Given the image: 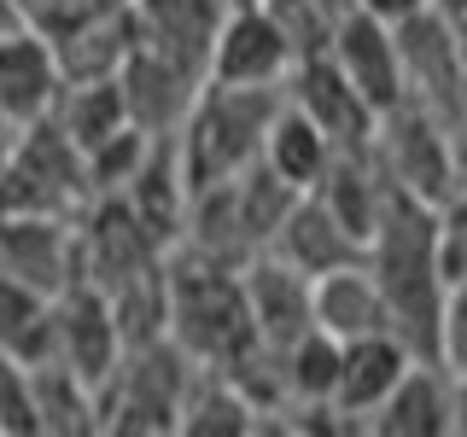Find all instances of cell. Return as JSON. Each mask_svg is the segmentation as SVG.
I'll return each instance as SVG.
<instances>
[{
    "label": "cell",
    "mask_w": 467,
    "mask_h": 437,
    "mask_svg": "<svg viewBox=\"0 0 467 437\" xmlns=\"http://www.w3.org/2000/svg\"><path fill=\"white\" fill-rule=\"evenodd\" d=\"M58 94H65V70H58L53 41L36 24H6L0 29V123L29 128L53 117Z\"/></svg>",
    "instance_id": "6"
},
{
    "label": "cell",
    "mask_w": 467,
    "mask_h": 437,
    "mask_svg": "<svg viewBox=\"0 0 467 437\" xmlns=\"http://www.w3.org/2000/svg\"><path fill=\"white\" fill-rule=\"evenodd\" d=\"M438 204H420L391 187L386 210L368 233V269L386 298L391 332L420 361H438V320H444V280H438V245H432Z\"/></svg>",
    "instance_id": "1"
},
{
    "label": "cell",
    "mask_w": 467,
    "mask_h": 437,
    "mask_svg": "<svg viewBox=\"0 0 467 437\" xmlns=\"http://www.w3.org/2000/svg\"><path fill=\"white\" fill-rule=\"evenodd\" d=\"M240 286H245V310H252L257 344L269 350V356L316 327V315H310V280H304L298 269H286L275 251H257L252 262H245Z\"/></svg>",
    "instance_id": "13"
},
{
    "label": "cell",
    "mask_w": 467,
    "mask_h": 437,
    "mask_svg": "<svg viewBox=\"0 0 467 437\" xmlns=\"http://www.w3.org/2000/svg\"><path fill=\"white\" fill-rule=\"evenodd\" d=\"M357 6L391 24V18H403V12H420V6H427V0H357Z\"/></svg>",
    "instance_id": "25"
},
{
    "label": "cell",
    "mask_w": 467,
    "mask_h": 437,
    "mask_svg": "<svg viewBox=\"0 0 467 437\" xmlns=\"http://www.w3.org/2000/svg\"><path fill=\"white\" fill-rule=\"evenodd\" d=\"M415 350L398 332H368V339L339 344V385H333V414H345L357 432H368V414L398 391V379L415 368Z\"/></svg>",
    "instance_id": "11"
},
{
    "label": "cell",
    "mask_w": 467,
    "mask_h": 437,
    "mask_svg": "<svg viewBox=\"0 0 467 437\" xmlns=\"http://www.w3.org/2000/svg\"><path fill=\"white\" fill-rule=\"evenodd\" d=\"M427 6L438 12V24H444L450 47H456V58H462V70H467V0H427Z\"/></svg>",
    "instance_id": "24"
},
{
    "label": "cell",
    "mask_w": 467,
    "mask_h": 437,
    "mask_svg": "<svg viewBox=\"0 0 467 437\" xmlns=\"http://www.w3.org/2000/svg\"><path fill=\"white\" fill-rule=\"evenodd\" d=\"M368 152L379 175L398 193L420 198V204H444L456 193V158H450V135L438 123V111H427L420 99H398L391 111L374 117Z\"/></svg>",
    "instance_id": "4"
},
{
    "label": "cell",
    "mask_w": 467,
    "mask_h": 437,
    "mask_svg": "<svg viewBox=\"0 0 467 437\" xmlns=\"http://www.w3.org/2000/svg\"><path fill=\"white\" fill-rule=\"evenodd\" d=\"M0 274H6V280L36 286V291H47V298H58L65 286L82 280L77 228H65L58 216L0 210Z\"/></svg>",
    "instance_id": "7"
},
{
    "label": "cell",
    "mask_w": 467,
    "mask_h": 437,
    "mask_svg": "<svg viewBox=\"0 0 467 437\" xmlns=\"http://www.w3.org/2000/svg\"><path fill=\"white\" fill-rule=\"evenodd\" d=\"M12 6H18L24 24H36L47 41H58V36H70V29H82V24L117 12L123 0H12Z\"/></svg>",
    "instance_id": "21"
},
{
    "label": "cell",
    "mask_w": 467,
    "mask_h": 437,
    "mask_svg": "<svg viewBox=\"0 0 467 437\" xmlns=\"http://www.w3.org/2000/svg\"><path fill=\"white\" fill-rule=\"evenodd\" d=\"M0 350L18 356L24 368L53 361L58 356V298L0 274Z\"/></svg>",
    "instance_id": "19"
},
{
    "label": "cell",
    "mask_w": 467,
    "mask_h": 437,
    "mask_svg": "<svg viewBox=\"0 0 467 437\" xmlns=\"http://www.w3.org/2000/svg\"><path fill=\"white\" fill-rule=\"evenodd\" d=\"M281 87H240V82H211L187 111V135L175 140V164H182L187 193L216 181H234L245 164H257L269 117L281 111Z\"/></svg>",
    "instance_id": "3"
},
{
    "label": "cell",
    "mask_w": 467,
    "mask_h": 437,
    "mask_svg": "<svg viewBox=\"0 0 467 437\" xmlns=\"http://www.w3.org/2000/svg\"><path fill=\"white\" fill-rule=\"evenodd\" d=\"M391 36H398L403 94L444 117V111L467 94V70H462L456 47H450V36H444V24H438V12H432V6L403 12V18H391Z\"/></svg>",
    "instance_id": "10"
},
{
    "label": "cell",
    "mask_w": 467,
    "mask_h": 437,
    "mask_svg": "<svg viewBox=\"0 0 467 437\" xmlns=\"http://www.w3.org/2000/svg\"><path fill=\"white\" fill-rule=\"evenodd\" d=\"M263 251H275L286 269H298L304 280H316V274H327V269L362 262V257H368V245H362L316 193H298V198H292V210L275 222V233H269Z\"/></svg>",
    "instance_id": "12"
},
{
    "label": "cell",
    "mask_w": 467,
    "mask_h": 437,
    "mask_svg": "<svg viewBox=\"0 0 467 437\" xmlns=\"http://www.w3.org/2000/svg\"><path fill=\"white\" fill-rule=\"evenodd\" d=\"M123 327H117V310H111V298L99 286H65L58 291V356L53 361H65L77 379H88V385H106L111 368L123 361Z\"/></svg>",
    "instance_id": "9"
},
{
    "label": "cell",
    "mask_w": 467,
    "mask_h": 437,
    "mask_svg": "<svg viewBox=\"0 0 467 437\" xmlns=\"http://www.w3.org/2000/svg\"><path fill=\"white\" fill-rule=\"evenodd\" d=\"M438 361L450 373H467V280L444 291V320H438Z\"/></svg>",
    "instance_id": "23"
},
{
    "label": "cell",
    "mask_w": 467,
    "mask_h": 437,
    "mask_svg": "<svg viewBox=\"0 0 467 437\" xmlns=\"http://www.w3.org/2000/svg\"><path fill=\"white\" fill-rule=\"evenodd\" d=\"M327 58L345 70V82L357 87L362 99H368V111H391L403 94V65H398V36H391L386 18H374V12L350 6L339 24L327 29Z\"/></svg>",
    "instance_id": "8"
},
{
    "label": "cell",
    "mask_w": 467,
    "mask_h": 437,
    "mask_svg": "<svg viewBox=\"0 0 467 437\" xmlns=\"http://www.w3.org/2000/svg\"><path fill=\"white\" fill-rule=\"evenodd\" d=\"M286 99L298 106L310 123L327 135L333 146H362L374 135V111H368V99L357 94V87L345 82V70L333 65L327 53H310V58H298V65L286 70Z\"/></svg>",
    "instance_id": "14"
},
{
    "label": "cell",
    "mask_w": 467,
    "mask_h": 437,
    "mask_svg": "<svg viewBox=\"0 0 467 437\" xmlns=\"http://www.w3.org/2000/svg\"><path fill=\"white\" fill-rule=\"evenodd\" d=\"M374 437H450V368L444 361H415L398 391L368 414Z\"/></svg>",
    "instance_id": "16"
},
{
    "label": "cell",
    "mask_w": 467,
    "mask_h": 437,
    "mask_svg": "<svg viewBox=\"0 0 467 437\" xmlns=\"http://www.w3.org/2000/svg\"><path fill=\"white\" fill-rule=\"evenodd\" d=\"M0 437H36V385L18 356L0 350Z\"/></svg>",
    "instance_id": "22"
},
{
    "label": "cell",
    "mask_w": 467,
    "mask_h": 437,
    "mask_svg": "<svg viewBox=\"0 0 467 437\" xmlns=\"http://www.w3.org/2000/svg\"><path fill=\"white\" fill-rule=\"evenodd\" d=\"M164 339L193 368H216V373L240 368L257 350L240 269H223V262L199 251H182L175 262H164Z\"/></svg>",
    "instance_id": "2"
},
{
    "label": "cell",
    "mask_w": 467,
    "mask_h": 437,
    "mask_svg": "<svg viewBox=\"0 0 467 437\" xmlns=\"http://www.w3.org/2000/svg\"><path fill=\"white\" fill-rule=\"evenodd\" d=\"M310 315L327 339H368V332H391V315H386V298H379V280L362 262H345V269H327L310 280Z\"/></svg>",
    "instance_id": "15"
},
{
    "label": "cell",
    "mask_w": 467,
    "mask_h": 437,
    "mask_svg": "<svg viewBox=\"0 0 467 437\" xmlns=\"http://www.w3.org/2000/svg\"><path fill=\"white\" fill-rule=\"evenodd\" d=\"M333 152H339V146L321 135V128H316L298 106H292V99H281V111L269 117V135H263V152H257V158H263L275 175H281L286 187H298V193H316V181L327 175Z\"/></svg>",
    "instance_id": "18"
},
{
    "label": "cell",
    "mask_w": 467,
    "mask_h": 437,
    "mask_svg": "<svg viewBox=\"0 0 467 437\" xmlns=\"http://www.w3.org/2000/svg\"><path fill=\"white\" fill-rule=\"evenodd\" d=\"M298 65L292 29L263 6L228 12L211 36V82H240V87H281L286 70Z\"/></svg>",
    "instance_id": "5"
},
{
    "label": "cell",
    "mask_w": 467,
    "mask_h": 437,
    "mask_svg": "<svg viewBox=\"0 0 467 437\" xmlns=\"http://www.w3.org/2000/svg\"><path fill=\"white\" fill-rule=\"evenodd\" d=\"M175 432L187 437H245V432H263V408L234 385L228 373L216 368H193L182 391V408H175Z\"/></svg>",
    "instance_id": "17"
},
{
    "label": "cell",
    "mask_w": 467,
    "mask_h": 437,
    "mask_svg": "<svg viewBox=\"0 0 467 437\" xmlns=\"http://www.w3.org/2000/svg\"><path fill=\"white\" fill-rule=\"evenodd\" d=\"M432 245H438V280L462 286L467 280V187H456L432 216Z\"/></svg>",
    "instance_id": "20"
}]
</instances>
